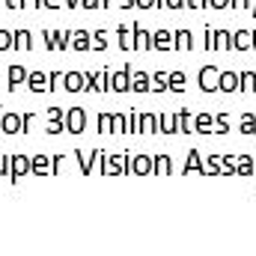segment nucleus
Returning a JSON list of instances; mask_svg holds the SVG:
<instances>
[{
  "instance_id": "1",
  "label": "nucleus",
  "mask_w": 256,
  "mask_h": 256,
  "mask_svg": "<svg viewBox=\"0 0 256 256\" xmlns=\"http://www.w3.org/2000/svg\"><path fill=\"white\" fill-rule=\"evenodd\" d=\"M42 84H45V80H42V78H39V74H33V78H30V86H33V90H45V86H42Z\"/></svg>"
}]
</instances>
